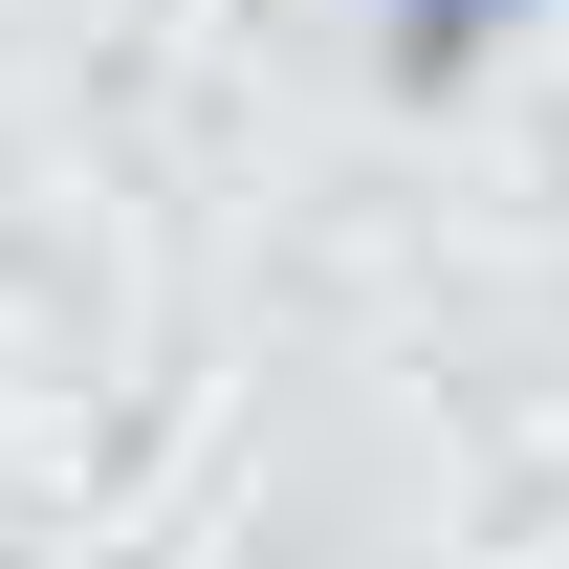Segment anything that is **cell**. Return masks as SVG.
<instances>
[{"mask_svg":"<svg viewBox=\"0 0 569 569\" xmlns=\"http://www.w3.org/2000/svg\"><path fill=\"white\" fill-rule=\"evenodd\" d=\"M526 22H548V0H395V22H372V67H395V88H460L482 44H526Z\"/></svg>","mask_w":569,"mask_h":569,"instance_id":"cell-1","label":"cell"}]
</instances>
